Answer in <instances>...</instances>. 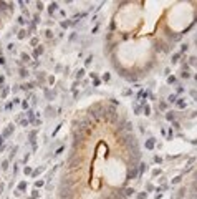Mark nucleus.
Listing matches in <instances>:
<instances>
[{
    "label": "nucleus",
    "instance_id": "obj_48",
    "mask_svg": "<svg viewBox=\"0 0 197 199\" xmlns=\"http://www.w3.org/2000/svg\"><path fill=\"white\" fill-rule=\"evenodd\" d=\"M195 177H197V171H195Z\"/></svg>",
    "mask_w": 197,
    "mask_h": 199
},
{
    "label": "nucleus",
    "instance_id": "obj_22",
    "mask_svg": "<svg viewBox=\"0 0 197 199\" xmlns=\"http://www.w3.org/2000/svg\"><path fill=\"white\" fill-rule=\"evenodd\" d=\"M147 197V193H146V191H144V193H139L138 194V199H146Z\"/></svg>",
    "mask_w": 197,
    "mask_h": 199
},
{
    "label": "nucleus",
    "instance_id": "obj_28",
    "mask_svg": "<svg viewBox=\"0 0 197 199\" xmlns=\"http://www.w3.org/2000/svg\"><path fill=\"white\" fill-rule=\"evenodd\" d=\"M189 199H197V193H194V191L189 193Z\"/></svg>",
    "mask_w": 197,
    "mask_h": 199
},
{
    "label": "nucleus",
    "instance_id": "obj_33",
    "mask_svg": "<svg viewBox=\"0 0 197 199\" xmlns=\"http://www.w3.org/2000/svg\"><path fill=\"white\" fill-rule=\"evenodd\" d=\"M192 191H194V193H197V179L192 183Z\"/></svg>",
    "mask_w": 197,
    "mask_h": 199
},
{
    "label": "nucleus",
    "instance_id": "obj_44",
    "mask_svg": "<svg viewBox=\"0 0 197 199\" xmlns=\"http://www.w3.org/2000/svg\"><path fill=\"white\" fill-rule=\"evenodd\" d=\"M0 65H5V58L3 57H0Z\"/></svg>",
    "mask_w": 197,
    "mask_h": 199
},
{
    "label": "nucleus",
    "instance_id": "obj_38",
    "mask_svg": "<svg viewBox=\"0 0 197 199\" xmlns=\"http://www.w3.org/2000/svg\"><path fill=\"white\" fill-rule=\"evenodd\" d=\"M20 75H22V76H27V75H28V71H27L25 68H22V71H20Z\"/></svg>",
    "mask_w": 197,
    "mask_h": 199
},
{
    "label": "nucleus",
    "instance_id": "obj_11",
    "mask_svg": "<svg viewBox=\"0 0 197 199\" xmlns=\"http://www.w3.org/2000/svg\"><path fill=\"white\" fill-rule=\"evenodd\" d=\"M167 101H169V103H176V101H177V95H174V93L169 95L167 96Z\"/></svg>",
    "mask_w": 197,
    "mask_h": 199
},
{
    "label": "nucleus",
    "instance_id": "obj_16",
    "mask_svg": "<svg viewBox=\"0 0 197 199\" xmlns=\"http://www.w3.org/2000/svg\"><path fill=\"white\" fill-rule=\"evenodd\" d=\"M27 114H28V121H30V123H33V111L28 110V111H27Z\"/></svg>",
    "mask_w": 197,
    "mask_h": 199
},
{
    "label": "nucleus",
    "instance_id": "obj_12",
    "mask_svg": "<svg viewBox=\"0 0 197 199\" xmlns=\"http://www.w3.org/2000/svg\"><path fill=\"white\" fill-rule=\"evenodd\" d=\"M27 35H28L27 30H20V32H18V38H20V40H23V38H25Z\"/></svg>",
    "mask_w": 197,
    "mask_h": 199
},
{
    "label": "nucleus",
    "instance_id": "obj_29",
    "mask_svg": "<svg viewBox=\"0 0 197 199\" xmlns=\"http://www.w3.org/2000/svg\"><path fill=\"white\" fill-rule=\"evenodd\" d=\"M37 8H38V12H41V10H43V3H41V2H37Z\"/></svg>",
    "mask_w": 197,
    "mask_h": 199
},
{
    "label": "nucleus",
    "instance_id": "obj_15",
    "mask_svg": "<svg viewBox=\"0 0 197 199\" xmlns=\"http://www.w3.org/2000/svg\"><path fill=\"white\" fill-rule=\"evenodd\" d=\"M182 181V176H176L174 179H172V184H179Z\"/></svg>",
    "mask_w": 197,
    "mask_h": 199
},
{
    "label": "nucleus",
    "instance_id": "obj_40",
    "mask_svg": "<svg viewBox=\"0 0 197 199\" xmlns=\"http://www.w3.org/2000/svg\"><path fill=\"white\" fill-rule=\"evenodd\" d=\"M43 169H45V167H38V169H37V171H35V173H33V176H37V174H38V173H41V171H43Z\"/></svg>",
    "mask_w": 197,
    "mask_h": 199
},
{
    "label": "nucleus",
    "instance_id": "obj_42",
    "mask_svg": "<svg viewBox=\"0 0 197 199\" xmlns=\"http://www.w3.org/2000/svg\"><path fill=\"white\" fill-rule=\"evenodd\" d=\"M194 63H195V58H194V57L189 58V65H194Z\"/></svg>",
    "mask_w": 197,
    "mask_h": 199
},
{
    "label": "nucleus",
    "instance_id": "obj_47",
    "mask_svg": "<svg viewBox=\"0 0 197 199\" xmlns=\"http://www.w3.org/2000/svg\"><path fill=\"white\" fill-rule=\"evenodd\" d=\"M194 78H195V80H197V75H195V76H194Z\"/></svg>",
    "mask_w": 197,
    "mask_h": 199
},
{
    "label": "nucleus",
    "instance_id": "obj_2",
    "mask_svg": "<svg viewBox=\"0 0 197 199\" xmlns=\"http://www.w3.org/2000/svg\"><path fill=\"white\" fill-rule=\"evenodd\" d=\"M56 8H58V3H56V2H51L50 7H48V13H50V15H53V13L56 12Z\"/></svg>",
    "mask_w": 197,
    "mask_h": 199
},
{
    "label": "nucleus",
    "instance_id": "obj_19",
    "mask_svg": "<svg viewBox=\"0 0 197 199\" xmlns=\"http://www.w3.org/2000/svg\"><path fill=\"white\" fill-rule=\"evenodd\" d=\"M181 76L187 80V78H191V73H189V71H182V73H181Z\"/></svg>",
    "mask_w": 197,
    "mask_h": 199
},
{
    "label": "nucleus",
    "instance_id": "obj_27",
    "mask_svg": "<svg viewBox=\"0 0 197 199\" xmlns=\"http://www.w3.org/2000/svg\"><path fill=\"white\" fill-rule=\"evenodd\" d=\"M154 163H162V158H161V156H154Z\"/></svg>",
    "mask_w": 197,
    "mask_h": 199
},
{
    "label": "nucleus",
    "instance_id": "obj_5",
    "mask_svg": "<svg viewBox=\"0 0 197 199\" xmlns=\"http://www.w3.org/2000/svg\"><path fill=\"white\" fill-rule=\"evenodd\" d=\"M12 131H13V124H8V128H7V130L5 131H3V138H7V136H10V134H12Z\"/></svg>",
    "mask_w": 197,
    "mask_h": 199
},
{
    "label": "nucleus",
    "instance_id": "obj_18",
    "mask_svg": "<svg viewBox=\"0 0 197 199\" xmlns=\"http://www.w3.org/2000/svg\"><path fill=\"white\" fill-rule=\"evenodd\" d=\"M25 187H27V183H25V181H22V183L18 184V191H23Z\"/></svg>",
    "mask_w": 197,
    "mask_h": 199
},
{
    "label": "nucleus",
    "instance_id": "obj_34",
    "mask_svg": "<svg viewBox=\"0 0 197 199\" xmlns=\"http://www.w3.org/2000/svg\"><path fill=\"white\" fill-rule=\"evenodd\" d=\"M91 60H93V57H91V55H90V57H88L86 60H84V65H90V63H91Z\"/></svg>",
    "mask_w": 197,
    "mask_h": 199
},
{
    "label": "nucleus",
    "instance_id": "obj_9",
    "mask_svg": "<svg viewBox=\"0 0 197 199\" xmlns=\"http://www.w3.org/2000/svg\"><path fill=\"white\" fill-rule=\"evenodd\" d=\"M179 58H181V53H179V51H177V53H174V55H172V65H176V63H177V61H179Z\"/></svg>",
    "mask_w": 197,
    "mask_h": 199
},
{
    "label": "nucleus",
    "instance_id": "obj_23",
    "mask_svg": "<svg viewBox=\"0 0 197 199\" xmlns=\"http://www.w3.org/2000/svg\"><path fill=\"white\" fill-rule=\"evenodd\" d=\"M167 83H169V85L176 83V76H169V78H167Z\"/></svg>",
    "mask_w": 197,
    "mask_h": 199
},
{
    "label": "nucleus",
    "instance_id": "obj_1",
    "mask_svg": "<svg viewBox=\"0 0 197 199\" xmlns=\"http://www.w3.org/2000/svg\"><path fill=\"white\" fill-rule=\"evenodd\" d=\"M111 197H113V199H128V197H126V194L123 193V191H118V193H111Z\"/></svg>",
    "mask_w": 197,
    "mask_h": 199
},
{
    "label": "nucleus",
    "instance_id": "obj_8",
    "mask_svg": "<svg viewBox=\"0 0 197 199\" xmlns=\"http://www.w3.org/2000/svg\"><path fill=\"white\" fill-rule=\"evenodd\" d=\"M166 118H167V121H176V114L172 113V111H167V113H166Z\"/></svg>",
    "mask_w": 197,
    "mask_h": 199
},
{
    "label": "nucleus",
    "instance_id": "obj_46",
    "mask_svg": "<svg viewBox=\"0 0 197 199\" xmlns=\"http://www.w3.org/2000/svg\"><path fill=\"white\" fill-rule=\"evenodd\" d=\"M2 144H3V136L0 134V148H2Z\"/></svg>",
    "mask_w": 197,
    "mask_h": 199
},
{
    "label": "nucleus",
    "instance_id": "obj_41",
    "mask_svg": "<svg viewBox=\"0 0 197 199\" xmlns=\"http://www.w3.org/2000/svg\"><path fill=\"white\" fill-rule=\"evenodd\" d=\"M28 124H30V121H28V120H23L22 121V126H28Z\"/></svg>",
    "mask_w": 197,
    "mask_h": 199
},
{
    "label": "nucleus",
    "instance_id": "obj_37",
    "mask_svg": "<svg viewBox=\"0 0 197 199\" xmlns=\"http://www.w3.org/2000/svg\"><path fill=\"white\" fill-rule=\"evenodd\" d=\"M70 23H71V22H61V27H63V28H66V27H70Z\"/></svg>",
    "mask_w": 197,
    "mask_h": 199
},
{
    "label": "nucleus",
    "instance_id": "obj_17",
    "mask_svg": "<svg viewBox=\"0 0 197 199\" xmlns=\"http://www.w3.org/2000/svg\"><path fill=\"white\" fill-rule=\"evenodd\" d=\"M22 60L28 63V61H30V55H28V53H22Z\"/></svg>",
    "mask_w": 197,
    "mask_h": 199
},
{
    "label": "nucleus",
    "instance_id": "obj_20",
    "mask_svg": "<svg viewBox=\"0 0 197 199\" xmlns=\"http://www.w3.org/2000/svg\"><path fill=\"white\" fill-rule=\"evenodd\" d=\"M187 48H189V45H187V43H184V45L181 47V51H179V53H184V51H187Z\"/></svg>",
    "mask_w": 197,
    "mask_h": 199
},
{
    "label": "nucleus",
    "instance_id": "obj_39",
    "mask_svg": "<svg viewBox=\"0 0 197 199\" xmlns=\"http://www.w3.org/2000/svg\"><path fill=\"white\" fill-rule=\"evenodd\" d=\"M172 124H174V128H176V130H179V128H181V124H179L177 121H172Z\"/></svg>",
    "mask_w": 197,
    "mask_h": 199
},
{
    "label": "nucleus",
    "instance_id": "obj_30",
    "mask_svg": "<svg viewBox=\"0 0 197 199\" xmlns=\"http://www.w3.org/2000/svg\"><path fill=\"white\" fill-rule=\"evenodd\" d=\"M63 149H65V146H61V148H58V149H56V153H55V156L61 154V153H63Z\"/></svg>",
    "mask_w": 197,
    "mask_h": 199
},
{
    "label": "nucleus",
    "instance_id": "obj_14",
    "mask_svg": "<svg viewBox=\"0 0 197 199\" xmlns=\"http://www.w3.org/2000/svg\"><path fill=\"white\" fill-rule=\"evenodd\" d=\"M84 73H86V71H84L83 68H81V70H78V73H76V78H78V80H80V78H83V76H84Z\"/></svg>",
    "mask_w": 197,
    "mask_h": 199
},
{
    "label": "nucleus",
    "instance_id": "obj_26",
    "mask_svg": "<svg viewBox=\"0 0 197 199\" xmlns=\"http://www.w3.org/2000/svg\"><path fill=\"white\" fill-rule=\"evenodd\" d=\"M110 78H111L110 73H104V75H103V80H104V81H110Z\"/></svg>",
    "mask_w": 197,
    "mask_h": 199
},
{
    "label": "nucleus",
    "instance_id": "obj_6",
    "mask_svg": "<svg viewBox=\"0 0 197 199\" xmlns=\"http://www.w3.org/2000/svg\"><path fill=\"white\" fill-rule=\"evenodd\" d=\"M176 104H177V108H185L187 106V103L184 101V98H179L177 101H176Z\"/></svg>",
    "mask_w": 197,
    "mask_h": 199
},
{
    "label": "nucleus",
    "instance_id": "obj_10",
    "mask_svg": "<svg viewBox=\"0 0 197 199\" xmlns=\"http://www.w3.org/2000/svg\"><path fill=\"white\" fill-rule=\"evenodd\" d=\"M146 148L147 149H152L154 148V138H151V139H147V141H146Z\"/></svg>",
    "mask_w": 197,
    "mask_h": 199
},
{
    "label": "nucleus",
    "instance_id": "obj_31",
    "mask_svg": "<svg viewBox=\"0 0 197 199\" xmlns=\"http://www.w3.org/2000/svg\"><path fill=\"white\" fill-rule=\"evenodd\" d=\"M7 167H8V161H7V159H5V161H3V163H2V169H3V171H5V169H7Z\"/></svg>",
    "mask_w": 197,
    "mask_h": 199
},
{
    "label": "nucleus",
    "instance_id": "obj_4",
    "mask_svg": "<svg viewBox=\"0 0 197 199\" xmlns=\"http://www.w3.org/2000/svg\"><path fill=\"white\" fill-rule=\"evenodd\" d=\"M123 193H124V194H126V197H131V196H133V194H134V193H136V189H134V187H126V189H124V191H123Z\"/></svg>",
    "mask_w": 197,
    "mask_h": 199
},
{
    "label": "nucleus",
    "instance_id": "obj_3",
    "mask_svg": "<svg viewBox=\"0 0 197 199\" xmlns=\"http://www.w3.org/2000/svg\"><path fill=\"white\" fill-rule=\"evenodd\" d=\"M41 53H43V47H41V45H38V47L35 48V51H33V57H35V58H38Z\"/></svg>",
    "mask_w": 197,
    "mask_h": 199
},
{
    "label": "nucleus",
    "instance_id": "obj_13",
    "mask_svg": "<svg viewBox=\"0 0 197 199\" xmlns=\"http://www.w3.org/2000/svg\"><path fill=\"white\" fill-rule=\"evenodd\" d=\"M166 108H167V103H166V101H161V103H159V110L166 111Z\"/></svg>",
    "mask_w": 197,
    "mask_h": 199
},
{
    "label": "nucleus",
    "instance_id": "obj_43",
    "mask_svg": "<svg viewBox=\"0 0 197 199\" xmlns=\"http://www.w3.org/2000/svg\"><path fill=\"white\" fill-rule=\"evenodd\" d=\"M22 106L25 108V110H28V103H27V101H23V103H22Z\"/></svg>",
    "mask_w": 197,
    "mask_h": 199
},
{
    "label": "nucleus",
    "instance_id": "obj_36",
    "mask_svg": "<svg viewBox=\"0 0 197 199\" xmlns=\"http://www.w3.org/2000/svg\"><path fill=\"white\" fill-rule=\"evenodd\" d=\"M159 174H161V169H154L152 171V176H159Z\"/></svg>",
    "mask_w": 197,
    "mask_h": 199
},
{
    "label": "nucleus",
    "instance_id": "obj_45",
    "mask_svg": "<svg viewBox=\"0 0 197 199\" xmlns=\"http://www.w3.org/2000/svg\"><path fill=\"white\" fill-rule=\"evenodd\" d=\"M3 81H5V76H0V85H3Z\"/></svg>",
    "mask_w": 197,
    "mask_h": 199
},
{
    "label": "nucleus",
    "instance_id": "obj_32",
    "mask_svg": "<svg viewBox=\"0 0 197 199\" xmlns=\"http://www.w3.org/2000/svg\"><path fill=\"white\" fill-rule=\"evenodd\" d=\"M45 35H47V38H51V37H53V32H51V30H47Z\"/></svg>",
    "mask_w": 197,
    "mask_h": 199
},
{
    "label": "nucleus",
    "instance_id": "obj_7",
    "mask_svg": "<svg viewBox=\"0 0 197 199\" xmlns=\"http://www.w3.org/2000/svg\"><path fill=\"white\" fill-rule=\"evenodd\" d=\"M143 114H146V116L151 114V106H149V104H144V106H143Z\"/></svg>",
    "mask_w": 197,
    "mask_h": 199
},
{
    "label": "nucleus",
    "instance_id": "obj_35",
    "mask_svg": "<svg viewBox=\"0 0 197 199\" xmlns=\"http://www.w3.org/2000/svg\"><path fill=\"white\" fill-rule=\"evenodd\" d=\"M43 181H37V183H35V186H37V187H41V186H43Z\"/></svg>",
    "mask_w": 197,
    "mask_h": 199
},
{
    "label": "nucleus",
    "instance_id": "obj_21",
    "mask_svg": "<svg viewBox=\"0 0 197 199\" xmlns=\"http://www.w3.org/2000/svg\"><path fill=\"white\" fill-rule=\"evenodd\" d=\"M7 95H8V88H7V86H5V88L2 90V95H0V96H2V98H5Z\"/></svg>",
    "mask_w": 197,
    "mask_h": 199
},
{
    "label": "nucleus",
    "instance_id": "obj_25",
    "mask_svg": "<svg viewBox=\"0 0 197 199\" xmlns=\"http://www.w3.org/2000/svg\"><path fill=\"white\" fill-rule=\"evenodd\" d=\"M23 173H25V174H31V167L25 166V167H23Z\"/></svg>",
    "mask_w": 197,
    "mask_h": 199
},
{
    "label": "nucleus",
    "instance_id": "obj_24",
    "mask_svg": "<svg viewBox=\"0 0 197 199\" xmlns=\"http://www.w3.org/2000/svg\"><path fill=\"white\" fill-rule=\"evenodd\" d=\"M174 138V131H172V128L169 130V133H167V139H172Z\"/></svg>",
    "mask_w": 197,
    "mask_h": 199
}]
</instances>
